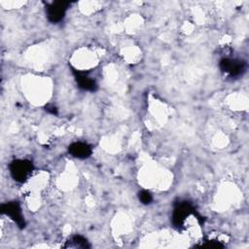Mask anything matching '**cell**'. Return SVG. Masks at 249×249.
Wrapping results in <instances>:
<instances>
[{"label":"cell","instance_id":"1","mask_svg":"<svg viewBox=\"0 0 249 249\" xmlns=\"http://www.w3.org/2000/svg\"><path fill=\"white\" fill-rule=\"evenodd\" d=\"M10 174L18 183L26 182L34 170L33 163L28 160H15L9 166Z\"/></svg>","mask_w":249,"mask_h":249},{"label":"cell","instance_id":"2","mask_svg":"<svg viewBox=\"0 0 249 249\" xmlns=\"http://www.w3.org/2000/svg\"><path fill=\"white\" fill-rule=\"evenodd\" d=\"M219 66L223 73L231 78L239 77L246 71V62L238 58L224 57L220 60Z\"/></svg>","mask_w":249,"mask_h":249},{"label":"cell","instance_id":"3","mask_svg":"<svg viewBox=\"0 0 249 249\" xmlns=\"http://www.w3.org/2000/svg\"><path fill=\"white\" fill-rule=\"evenodd\" d=\"M194 208L188 201H179L175 204L172 212V223L177 229H181L185 226L187 219L194 214Z\"/></svg>","mask_w":249,"mask_h":249},{"label":"cell","instance_id":"4","mask_svg":"<svg viewBox=\"0 0 249 249\" xmlns=\"http://www.w3.org/2000/svg\"><path fill=\"white\" fill-rule=\"evenodd\" d=\"M69 6L70 2L68 1H54L47 5L46 15L48 19L53 23L61 21L65 17L66 11Z\"/></svg>","mask_w":249,"mask_h":249},{"label":"cell","instance_id":"5","mask_svg":"<svg viewBox=\"0 0 249 249\" xmlns=\"http://www.w3.org/2000/svg\"><path fill=\"white\" fill-rule=\"evenodd\" d=\"M1 212L7 216H9L18 227L22 228L25 225L21 208L17 201H11L7 202L1 205Z\"/></svg>","mask_w":249,"mask_h":249},{"label":"cell","instance_id":"6","mask_svg":"<svg viewBox=\"0 0 249 249\" xmlns=\"http://www.w3.org/2000/svg\"><path fill=\"white\" fill-rule=\"evenodd\" d=\"M68 151L74 158H77L80 160L88 159L89 157H90L92 153L91 147L88 143L81 142V141L73 142L72 144H70L68 147Z\"/></svg>","mask_w":249,"mask_h":249},{"label":"cell","instance_id":"7","mask_svg":"<svg viewBox=\"0 0 249 249\" xmlns=\"http://www.w3.org/2000/svg\"><path fill=\"white\" fill-rule=\"evenodd\" d=\"M73 74L75 76V79L79 85V87L84 90L89 91H94L97 89V84L93 79H91L87 72L79 71L76 69H73Z\"/></svg>","mask_w":249,"mask_h":249},{"label":"cell","instance_id":"8","mask_svg":"<svg viewBox=\"0 0 249 249\" xmlns=\"http://www.w3.org/2000/svg\"><path fill=\"white\" fill-rule=\"evenodd\" d=\"M65 247H72V248H89V244L88 240L82 235H73L71 236L65 244Z\"/></svg>","mask_w":249,"mask_h":249},{"label":"cell","instance_id":"9","mask_svg":"<svg viewBox=\"0 0 249 249\" xmlns=\"http://www.w3.org/2000/svg\"><path fill=\"white\" fill-rule=\"evenodd\" d=\"M138 198L143 204H150L153 201L152 194L146 190H142L138 193Z\"/></svg>","mask_w":249,"mask_h":249},{"label":"cell","instance_id":"10","mask_svg":"<svg viewBox=\"0 0 249 249\" xmlns=\"http://www.w3.org/2000/svg\"><path fill=\"white\" fill-rule=\"evenodd\" d=\"M202 247H208V248H219V247H223V245L221 243H219L218 241H214V240H209L207 241V243L203 244Z\"/></svg>","mask_w":249,"mask_h":249}]
</instances>
